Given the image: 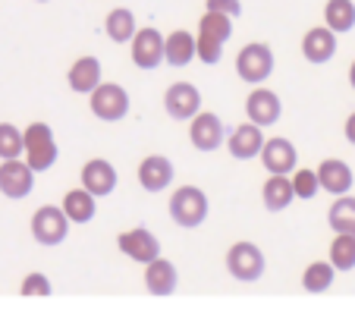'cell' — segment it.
<instances>
[{
	"label": "cell",
	"mask_w": 355,
	"mask_h": 330,
	"mask_svg": "<svg viewBox=\"0 0 355 330\" xmlns=\"http://www.w3.org/2000/svg\"><path fill=\"white\" fill-rule=\"evenodd\" d=\"M22 145H26V155H28V167L35 170V173H41V170H51L57 164V141H54V129L47 126V123H28L26 129H22Z\"/></svg>",
	"instance_id": "6da1fadb"
},
{
	"label": "cell",
	"mask_w": 355,
	"mask_h": 330,
	"mask_svg": "<svg viewBox=\"0 0 355 330\" xmlns=\"http://www.w3.org/2000/svg\"><path fill=\"white\" fill-rule=\"evenodd\" d=\"M208 196L201 192L198 186H180L170 196V217H173L176 227L182 229H195L205 223V217H208Z\"/></svg>",
	"instance_id": "7a4b0ae2"
},
{
	"label": "cell",
	"mask_w": 355,
	"mask_h": 330,
	"mask_svg": "<svg viewBox=\"0 0 355 330\" xmlns=\"http://www.w3.org/2000/svg\"><path fill=\"white\" fill-rule=\"evenodd\" d=\"M88 107L98 120L104 123H120L129 114V92L116 82H98L88 92Z\"/></svg>",
	"instance_id": "3957f363"
},
{
	"label": "cell",
	"mask_w": 355,
	"mask_h": 330,
	"mask_svg": "<svg viewBox=\"0 0 355 330\" xmlns=\"http://www.w3.org/2000/svg\"><path fill=\"white\" fill-rule=\"evenodd\" d=\"M236 73H239L242 82L248 85H261V82L270 79L274 73V51L264 41H252L236 54Z\"/></svg>",
	"instance_id": "277c9868"
},
{
	"label": "cell",
	"mask_w": 355,
	"mask_h": 330,
	"mask_svg": "<svg viewBox=\"0 0 355 330\" xmlns=\"http://www.w3.org/2000/svg\"><path fill=\"white\" fill-rule=\"evenodd\" d=\"M264 268H268V261H264V252L258 249L255 243H236L230 245L227 252V270L230 277H236V280L242 283H255L264 277Z\"/></svg>",
	"instance_id": "5b68a950"
},
{
	"label": "cell",
	"mask_w": 355,
	"mask_h": 330,
	"mask_svg": "<svg viewBox=\"0 0 355 330\" xmlns=\"http://www.w3.org/2000/svg\"><path fill=\"white\" fill-rule=\"evenodd\" d=\"M189 139H192V145L198 151H205V155H211V151H217L227 141V129H223V120L217 114H211V110H205V114H195L192 120H189Z\"/></svg>",
	"instance_id": "8992f818"
},
{
	"label": "cell",
	"mask_w": 355,
	"mask_h": 330,
	"mask_svg": "<svg viewBox=\"0 0 355 330\" xmlns=\"http://www.w3.org/2000/svg\"><path fill=\"white\" fill-rule=\"evenodd\" d=\"M69 233V217L63 214V208L54 205H44V208L35 211L32 217V236L41 245H60Z\"/></svg>",
	"instance_id": "52a82bcc"
},
{
	"label": "cell",
	"mask_w": 355,
	"mask_h": 330,
	"mask_svg": "<svg viewBox=\"0 0 355 330\" xmlns=\"http://www.w3.org/2000/svg\"><path fill=\"white\" fill-rule=\"evenodd\" d=\"M35 189V170L28 167L19 157H10V161H0V192L13 202L32 196Z\"/></svg>",
	"instance_id": "ba28073f"
},
{
	"label": "cell",
	"mask_w": 355,
	"mask_h": 330,
	"mask_svg": "<svg viewBox=\"0 0 355 330\" xmlns=\"http://www.w3.org/2000/svg\"><path fill=\"white\" fill-rule=\"evenodd\" d=\"M129 44H132V63L139 69H157L164 63V35L155 26L135 28Z\"/></svg>",
	"instance_id": "9c48e42d"
},
{
	"label": "cell",
	"mask_w": 355,
	"mask_h": 330,
	"mask_svg": "<svg viewBox=\"0 0 355 330\" xmlns=\"http://www.w3.org/2000/svg\"><path fill=\"white\" fill-rule=\"evenodd\" d=\"M116 245H120L123 255H129L132 261H139V264L155 261V258L161 255V239H157L151 229H145V227H135V229L120 233Z\"/></svg>",
	"instance_id": "30bf717a"
},
{
	"label": "cell",
	"mask_w": 355,
	"mask_h": 330,
	"mask_svg": "<svg viewBox=\"0 0 355 330\" xmlns=\"http://www.w3.org/2000/svg\"><path fill=\"white\" fill-rule=\"evenodd\" d=\"M245 114H248V123L255 126H274L283 114V101L280 94L270 92V88H255V92L245 98Z\"/></svg>",
	"instance_id": "8fae6325"
},
{
	"label": "cell",
	"mask_w": 355,
	"mask_h": 330,
	"mask_svg": "<svg viewBox=\"0 0 355 330\" xmlns=\"http://www.w3.org/2000/svg\"><path fill=\"white\" fill-rule=\"evenodd\" d=\"M164 107L173 120H192L201 110V94L192 82H173L164 94Z\"/></svg>",
	"instance_id": "7c38bea8"
},
{
	"label": "cell",
	"mask_w": 355,
	"mask_h": 330,
	"mask_svg": "<svg viewBox=\"0 0 355 330\" xmlns=\"http://www.w3.org/2000/svg\"><path fill=\"white\" fill-rule=\"evenodd\" d=\"M261 164L268 167V173H293L295 164H299V155H295V145L289 139H264L261 145Z\"/></svg>",
	"instance_id": "4fadbf2b"
},
{
	"label": "cell",
	"mask_w": 355,
	"mask_h": 330,
	"mask_svg": "<svg viewBox=\"0 0 355 330\" xmlns=\"http://www.w3.org/2000/svg\"><path fill=\"white\" fill-rule=\"evenodd\" d=\"M82 189H88L94 198H107L116 189V167L104 157H94L82 167Z\"/></svg>",
	"instance_id": "5bb4252c"
},
{
	"label": "cell",
	"mask_w": 355,
	"mask_h": 330,
	"mask_svg": "<svg viewBox=\"0 0 355 330\" xmlns=\"http://www.w3.org/2000/svg\"><path fill=\"white\" fill-rule=\"evenodd\" d=\"M145 286L151 296H173L176 286H180V270L173 261L157 255L155 261L145 264Z\"/></svg>",
	"instance_id": "9a60e30c"
},
{
	"label": "cell",
	"mask_w": 355,
	"mask_h": 330,
	"mask_svg": "<svg viewBox=\"0 0 355 330\" xmlns=\"http://www.w3.org/2000/svg\"><path fill=\"white\" fill-rule=\"evenodd\" d=\"M315 173H318V186H321L324 192H330V196H346L355 182L352 167H349L346 161H336V157L321 161V167H318Z\"/></svg>",
	"instance_id": "2e32d148"
},
{
	"label": "cell",
	"mask_w": 355,
	"mask_h": 330,
	"mask_svg": "<svg viewBox=\"0 0 355 330\" xmlns=\"http://www.w3.org/2000/svg\"><path fill=\"white\" fill-rule=\"evenodd\" d=\"M227 145H230V155H233L236 161H252V157L261 155V145H264L261 126H255V123H242V126H236L233 132H230Z\"/></svg>",
	"instance_id": "e0dca14e"
},
{
	"label": "cell",
	"mask_w": 355,
	"mask_h": 330,
	"mask_svg": "<svg viewBox=\"0 0 355 330\" xmlns=\"http://www.w3.org/2000/svg\"><path fill=\"white\" fill-rule=\"evenodd\" d=\"M139 182L145 192H161L173 182V164L164 155H148L145 161L139 164Z\"/></svg>",
	"instance_id": "ac0fdd59"
},
{
	"label": "cell",
	"mask_w": 355,
	"mask_h": 330,
	"mask_svg": "<svg viewBox=\"0 0 355 330\" xmlns=\"http://www.w3.org/2000/svg\"><path fill=\"white\" fill-rule=\"evenodd\" d=\"M302 54L309 63H327L336 54V32H330L327 26L309 28L305 38H302Z\"/></svg>",
	"instance_id": "d6986e66"
},
{
	"label": "cell",
	"mask_w": 355,
	"mask_h": 330,
	"mask_svg": "<svg viewBox=\"0 0 355 330\" xmlns=\"http://www.w3.org/2000/svg\"><path fill=\"white\" fill-rule=\"evenodd\" d=\"M261 198H264V208L274 211V214L286 211L289 205H293V198H295L289 176L286 173H270V180L264 182V189H261Z\"/></svg>",
	"instance_id": "ffe728a7"
},
{
	"label": "cell",
	"mask_w": 355,
	"mask_h": 330,
	"mask_svg": "<svg viewBox=\"0 0 355 330\" xmlns=\"http://www.w3.org/2000/svg\"><path fill=\"white\" fill-rule=\"evenodd\" d=\"M195 60V35L176 28L173 35L164 38V63L170 67H189Z\"/></svg>",
	"instance_id": "44dd1931"
},
{
	"label": "cell",
	"mask_w": 355,
	"mask_h": 330,
	"mask_svg": "<svg viewBox=\"0 0 355 330\" xmlns=\"http://www.w3.org/2000/svg\"><path fill=\"white\" fill-rule=\"evenodd\" d=\"M67 82H69V88H73L76 94H88L101 82V63H98V57H79V60L69 67Z\"/></svg>",
	"instance_id": "7402d4cb"
},
{
	"label": "cell",
	"mask_w": 355,
	"mask_h": 330,
	"mask_svg": "<svg viewBox=\"0 0 355 330\" xmlns=\"http://www.w3.org/2000/svg\"><path fill=\"white\" fill-rule=\"evenodd\" d=\"M60 208L69 217V223H88L94 217V196L88 189H69Z\"/></svg>",
	"instance_id": "603a6c76"
},
{
	"label": "cell",
	"mask_w": 355,
	"mask_h": 330,
	"mask_svg": "<svg viewBox=\"0 0 355 330\" xmlns=\"http://www.w3.org/2000/svg\"><path fill=\"white\" fill-rule=\"evenodd\" d=\"M327 223L334 233H349L355 236V198L349 196H336V202L327 211Z\"/></svg>",
	"instance_id": "cb8c5ba5"
},
{
	"label": "cell",
	"mask_w": 355,
	"mask_h": 330,
	"mask_svg": "<svg viewBox=\"0 0 355 330\" xmlns=\"http://www.w3.org/2000/svg\"><path fill=\"white\" fill-rule=\"evenodd\" d=\"M324 22H327L330 32L343 35L355 28V3L352 0H327L324 7Z\"/></svg>",
	"instance_id": "d4e9b609"
},
{
	"label": "cell",
	"mask_w": 355,
	"mask_h": 330,
	"mask_svg": "<svg viewBox=\"0 0 355 330\" xmlns=\"http://www.w3.org/2000/svg\"><path fill=\"white\" fill-rule=\"evenodd\" d=\"M104 32H107L110 41H116V44H126V41H132L135 35V13L126 7H116L107 13V19H104Z\"/></svg>",
	"instance_id": "484cf974"
},
{
	"label": "cell",
	"mask_w": 355,
	"mask_h": 330,
	"mask_svg": "<svg viewBox=\"0 0 355 330\" xmlns=\"http://www.w3.org/2000/svg\"><path fill=\"white\" fill-rule=\"evenodd\" d=\"M334 277H336L334 264L315 261L305 268V274H302V286H305V293H327L330 286H334Z\"/></svg>",
	"instance_id": "4316f807"
},
{
	"label": "cell",
	"mask_w": 355,
	"mask_h": 330,
	"mask_svg": "<svg viewBox=\"0 0 355 330\" xmlns=\"http://www.w3.org/2000/svg\"><path fill=\"white\" fill-rule=\"evenodd\" d=\"M330 264L336 270H352L355 268V236L336 233V239L330 243Z\"/></svg>",
	"instance_id": "83f0119b"
},
{
	"label": "cell",
	"mask_w": 355,
	"mask_h": 330,
	"mask_svg": "<svg viewBox=\"0 0 355 330\" xmlns=\"http://www.w3.org/2000/svg\"><path fill=\"white\" fill-rule=\"evenodd\" d=\"M198 35H208V38H217L227 44V38L233 35V19L223 13H214V10H208V13L201 16L198 22Z\"/></svg>",
	"instance_id": "f1b7e54d"
},
{
	"label": "cell",
	"mask_w": 355,
	"mask_h": 330,
	"mask_svg": "<svg viewBox=\"0 0 355 330\" xmlns=\"http://www.w3.org/2000/svg\"><path fill=\"white\" fill-rule=\"evenodd\" d=\"M22 129H16L13 123H0V161H10V157L22 155Z\"/></svg>",
	"instance_id": "f546056e"
},
{
	"label": "cell",
	"mask_w": 355,
	"mask_h": 330,
	"mask_svg": "<svg viewBox=\"0 0 355 330\" xmlns=\"http://www.w3.org/2000/svg\"><path fill=\"white\" fill-rule=\"evenodd\" d=\"M289 182H293V192H295V198H315L318 192H321V186H318V173H315V170H293V176H289Z\"/></svg>",
	"instance_id": "4dcf8cb0"
},
{
	"label": "cell",
	"mask_w": 355,
	"mask_h": 330,
	"mask_svg": "<svg viewBox=\"0 0 355 330\" xmlns=\"http://www.w3.org/2000/svg\"><path fill=\"white\" fill-rule=\"evenodd\" d=\"M195 57H201V63H208V67L220 63V57H223V41L208 38V35H195Z\"/></svg>",
	"instance_id": "1f68e13d"
},
{
	"label": "cell",
	"mask_w": 355,
	"mask_h": 330,
	"mask_svg": "<svg viewBox=\"0 0 355 330\" xmlns=\"http://www.w3.org/2000/svg\"><path fill=\"white\" fill-rule=\"evenodd\" d=\"M22 296H51L54 293V286H51V280H47L44 274H28L26 280H22Z\"/></svg>",
	"instance_id": "d6a6232c"
},
{
	"label": "cell",
	"mask_w": 355,
	"mask_h": 330,
	"mask_svg": "<svg viewBox=\"0 0 355 330\" xmlns=\"http://www.w3.org/2000/svg\"><path fill=\"white\" fill-rule=\"evenodd\" d=\"M208 10H214V13H223V16H230V19H236V16L242 13V0H208Z\"/></svg>",
	"instance_id": "836d02e7"
},
{
	"label": "cell",
	"mask_w": 355,
	"mask_h": 330,
	"mask_svg": "<svg viewBox=\"0 0 355 330\" xmlns=\"http://www.w3.org/2000/svg\"><path fill=\"white\" fill-rule=\"evenodd\" d=\"M343 132H346L349 145H355V114H349V120H346V126H343Z\"/></svg>",
	"instance_id": "e575fe53"
},
{
	"label": "cell",
	"mask_w": 355,
	"mask_h": 330,
	"mask_svg": "<svg viewBox=\"0 0 355 330\" xmlns=\"http://www.w3.org/2000/svg\"><path fill=\"white\" fill-rule=\"evenodd\" d=\"M349 85L355 88V63H352V67H349Z\"/></svg>",
	"instance_id": "d590c367"
},
{
	"label": "cell",
	"mask_w": 355,
	"mask_h": 330,
	"mask_svg": "<svg viewBox=\"0 0 355 330\" xmlns=\"http://www.w3.org/2000/svg\"><path fill=\"white\" fill-rule=\"evenodd\" d=\"M38 3H47V0H38Z\"/></svg>",
	"instance_id": "8d00e7d4"
}]
</instances>
